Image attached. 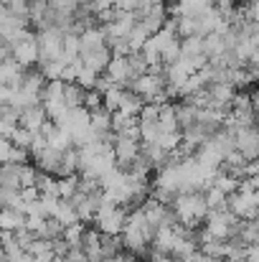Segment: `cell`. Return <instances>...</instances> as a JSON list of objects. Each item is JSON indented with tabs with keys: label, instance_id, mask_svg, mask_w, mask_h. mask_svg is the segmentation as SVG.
I'll list each match as a JSON object with an SVG mask.
<instances>
[{
	"label": "cell",
	"instance_id": "1",
	"mask_svg": "<svg viewBox=\"0 0 259 262\" xmlns=\"http://www.w3.org/2000/svg\"><path fill=\"white\" fill-rule=\"evenodd\" d=\"M171 206H173V211H175V219H178L183 227H188V229H196L201 222H206V214H208L203 191H183V193H175Z\"/></svg>",
	"mask_w": 259,
	"mask_h": 262
},
{
	"label": "cell",
	"instance_id": "2",
	"mask_svg": "<svg viewBox=\"0 0 259 262\" xmlns=\"http://www.w3.org/2000/svg\"><path fill=\"white\" fill-rule=\"evenodd\" d=\"M125 222H127V209L114 204V201H107L102 193V206L94 214V227L102 234H122Z\"/></svg>",
	"mask_w": 259,
	"mask_h": 262
},
{
	"label": "cell",
	"instance_id": "3",
	"mask_svg": "<svg viewBox=\"0 0 259 262\" xmlns=\"http://www.w3.org/2000/svg\"><path fill=\"white\" fill-rule=\"evenodd\" d=\"M36 36H38V64L64 56V31L59 26H49Z\"/></svg>",
	"mask_w": 259,
	"mask_h": 262
},
{
	"label": "cell",
	"instance_id": "4",
	"mask_svg": "<svg viewBox=\"0 0 259 262\" xmlns=\"http://www.w3.org/2000/svg\"><path fill=\"white\" fill-rule=\"evenodd\" d=\"M10 56H13L20 67H26V69L36 67V64H38V36L26 28V31L10 43Z\"/></svg>",
	"mask_w": 259,
	"mask_h": 262
},
{
	"label": "cell",
	"instance_id": "5",
	"mask_svg": "<svg viewBox=\"0 0 259 262\" xmlns=\"http://www.w3.org/2000/svg\"><path fill=\"white\" fill-rule=\"evenodd\" d=\"M112 150H114V163H117V168L130 171V166L137 161V156H140V150H143V143H140V140H135V138L117 135V138H114Z\"/></svg>",
	"mask_w": 259,
	"mask_h": 262
},
{
	"label": "cell",
	"instance_id": "6",
	"mask_svg": "<svg viewBox=\"0 0 259 262\" xmlns=\"http://www.w3.org/2000/svg\"><path fill=\"white\" fill-rule=\"evenodd\" d=\"M135 23H137V13H135V10H122V8H117V10H114V18H112L107 26H102V28H104L107 38H127L130 31L135 28Z\"/></svg>",
	"mask_w": 259,
	"mask_h": 262
},
{
	"label": "cell",
	"instance_id": "7",
	"mask_svg": "<svg viewBox=\"0 0 259 262\" xmlns=\"http://www.w3.org/2000/svg\"><path fill=\"white\" fill-rule=\"evenodd\" d=\"M234 133H237V150H239L247 161L259 158V127L257 125L234 127Z\"/></svg>",
	"mask_w": 259,
	"mask_h": 262
},
{
	"label": "cell",
	"instance_id": "8",
	"mask_svg": "<svg viewBox=\"0 0 259 262\" xmlns=\"http://www.w3.org/2000/svg\"><path fill=\"white\" fill-rule=\"evenodd\" d=\"M102 74H104L112 84H117V87H130V82H132L130 59H127V56H112L109 64H107V69H104Z\"/></svg>",
	"mask_w": 259,
	"mask_h": 262
},
{
	"label": "cell",
	"instance_id": "9",
	"mask_svg": "<svg viewBox=\"0 0 259 262\" xmlns=\"http://www.w3.org/2000/svg\"><path fill=\"white\" fill-rule=\"evenodd\" d=\"M193 158L198 161V166H203L206 171H214V173H216V171L221 168V163H224V150H221L211 138H208V140L196 150V156H193Z\"/></svg>",
	"mask_w": 259,
	"mask_h": 262
},
{
	"label": "cell",
	"instance_id": "10",
	"mask_svg": "<svg viewBox=\"0 0 259 262\" xmlns=\"http://www.w3.org/2000/svg\"><path fill=\"white\" fill-rule=\"evenodd\" d=\"M208 104L211 107H221V110H231V102H234V94L237 87L231 82H211L208 87Z\"/></svg>",
	"mask_w": 259,
	"mask_h": 262
},
{
	"label": "cell",
	"instance_id": "11",
	"mask_svg": "<svg viewBox=\"0 0 259 262\" xmlns=\"http://www.w3.org/2000/svg\"><path fill=\"white\" fill-rule=\"evenodd\" d=\"M104 46H107V33L99 23L86 26L79 33V54H89V51H97V49H104Z\"/></svg>",
	"mask_w": 259,
	"mask_h": 262
},
{
	"label": "cell",
	"instance_id": "12",
	"mask_svg": "<svg viewBox=\"0 0 259 262\" xmlns=\"http://www.w3.org/2000/svg\"><path fill=\"white\" fill-rule=\"evenodd\" d=\"M120 237H122V247H125V250H130V252H135V255L148 252V247H150V237H148V232H145V229L125 227Z\"/></svg>",
	"mask_w": 259,
	"mask_h": 262
},
{
	"label": "cell",
	"instance_id": "13",
	"mask_svg": "<svg viewBox=\"0 0 259 262\" xmlns=\"http://www.w3.org/2000/svg\"><path fill=\"white\" fill-rule=\"evenodd\" d=\"M46 120H49L46 107H43V104H31V107L20 110V120H18V125L26 127V130H31V133H41V127H43Z\"/></svg>",
	"mask_w": 259,
	"mask_h": 262
},
{
	"label": "cell",
	"instance_id": "14",
	"mask_svg": "<svg viewBox=\"0 0 259 262\" xmlns=\"http://www.w3.org/2000/svg\"><path fill=\"white\" fill-rule=\"evenodd\" d=\"M79 247L84 250L89 262L104 260V255H102V232L99 229H84V237H82V245Z\"/></svg>",
	"mask_w": 259,
	"mask_h": 262
},
{
	"label": "cell",
	"instance_id": "15",
	"mask_svg": "<svg viewBox=\"0 0 259 262\" xmlns=\"http://www.w3.org/2000/svg\"><path fill=\"white\" fill-rule=\"evenodd\" d=\"M26 72H28L26 67H20L13 56H8V59L0 64V82H3L5 87H18Z\"/></svg>",
	"mask_w": 259,
	"mask_h": 262
},
{
	"label": "cell",
	"instance_id": "16",
	"mask_svg": "<svg viewBox=\"0 0 259 262\" xmlns=\"http://www.w3.org/2000/svg\"><path fill=\"white\" fill-rule=\"evenodd\" d=\"M33 161H36V168H38V171H43V173L59 176V171H61V153H59V150H54V148L41 150L38 156H33Z\"/></svg>",
	"mask_w": 259,
	"mask_h": 262
},
{
	"label": "cell",
	"instance_id": "17",
	"mask_svg": "<svg viewBox=\"0 0 259 262\" xmlns=\"http://www.w3.org/2000/svg\"><path fill=\"white\" fill-rule=\"evenodd\" d=\"M79 59H82L84 67H89V69H94V72L102 74L107 69L109 59H112V51H109V46H104V49H97V51H89V54H79Z\"/></svg>",
	"mask_w": 259,
	"mask_h": 262
},
{
	"label": "cell",
	"instance_id": "18",
	"mask_svg": "<svg viewBox=\"0 0 259 262\" xmlns=\"http://www.w3.org/2000/svg\"><path fill=\"white\" fill-rule=\"evenodd\" d=\"M28 252L33 255L36 262H54L56 260V255H54V242H51V239H43V237H33Z\"/></svg>",
	"mask_w": 259,
	"mask_h": 262
},
{
	"label": "cell",
	"instance_id": "19",
	"mask_svg": "<svg viewBox=\"0 0 259 262\" xmlns=\"http://www.w3.org/2000/svg\"><path fill=\"white\" fill-rule=\"evenodd\" d=\"M23 222H26V214L23 211L10 209V206L0 209V232H15V229L23 227Z\"/></svg>",
	"mask_w": 259,
	"mask_h": 262
},
{
	"label": "cell",
	"instance_id": "20",
	"mask_svg": "<svg viewBox=\"0 0 259 262\" xmlns=\"http://www.w3.org/2000/svg\"><path fill=\"white\" fill-rule=\"evenodd\" d=\"M143 104H145V99H143L140 94H135L132 89H125V92H122V99H120V112L137 117L140 110H143Z\"/></svg>",
	"mask_w": 259,
	"mask_h": 262
},
{
	"label": "cell",
	"instance_id": "21",
	"mask_svg": "<svg viewBox=\"0 0 259 262\" xmlns=\"http://www.w3.org/2000/svg\"><path fill=\"white\" fill-rule=\"evenodd\" d=\"M175 117H178L180 130H185V127L198 122V107H193L188 102H180V104H175Z\"/></svg>",
	"mask_w": 259,
	"mask_h": 262
},
{
	"label": "cell",
	"instance_id": "22",
	"mask_svg": "<svg viewBox=\"0 0 259 262\" xmlns=\"http://www.w3.org/2000/svg\"><path fill=\"white\" fill-rule=\"evenodd\" d=\"M56 186H59V199H72L79 191V173L69 176H56Z\"/></svg>",
	"mask_w": 259,
	"mask_h": 262
},
{
	"label": "cell",
	"instance_id": "23",
	"mask_svg": "<svg viewBox=\"0 0 259 262\" xmlns=\"http://www.w3.org/2000/svg\"><path fill=\"white\" fill-rule=\"evenodd\" d=\"M211 186H216L221 193H237L239 191V178L237 176H231V173H226V171H216L214 173V183Z\"/></svg>",
	"mask_w": 259,
	"mask_h": 262
},
{
	"label": "cell",
	"instance_id": "24",
	"mask_svg": "<svg viewBox=\"0 0 259 262\" xmlns=\"http://www.w3.org/2000/svg\"><path fill=\"white\" fill-rule=\"evenodd\" d=\"M51 216H56L64 227H69V224H74V222H79V216H77V209H74V204L72 201H66V199H61L59 201V206H56V211L51 214Z\"/></svg>",
	"mask_w": 259,
	"mask_h": 262
},
{
	"label": "cell",
	"instance_id": "25",
	"mask_svg": "<svg viewBox=\"0 0 259 262\" xmlns=\"http://www.w3.org/2000/svg\"><path fill=\"white\" fill-rule=\"evenodd\" d=\"M122 92H125V87H117V84H109V87L104 89V92H102V104H104V110L117 112V110H120Z\"/></svg>",
	"mask_w": 259,
	"mask_h": 262
},
{
	"label": "cell",
	"instance_id": "26",
	"mask_svg": "<svg viewBox=\"0 0 259 262\" xmlns=\"http://www.w3.org/2000/svg\"><path fill=\"white\" fill-rule=\"evenodd\" d=\"M82 102H84V89L77 82H66L64 84V104L66 107H79Z\"/></svg>",
	"mask_w": 259,
	"mask_h": 262
},
{
	"label": "cell",
	"instance_id": "27",
	"mask_svg": "<svg viewBox=\"0 0 259 262\" xmlns=\"http://www.w3.org/2000/svg\"><path fill=\"white\" fill-rule=\"evenodd\" d=\"M97 82H99V72L79 64V69H77V84L82 89H97Z\"/></svg>",
	"mask_w": 259,
	"mask_h": 262
},
{
	"label": "cell",
	"instance_id": "28",
	"mask_svg": "<svg viewBox=\"0 0 259 262\" xmlns=\"http://www.w3.org/2000/svg\"><path fill=\"white\" fill-rule=\"evenodd\" d=\"M84 229H86L84 222H74V224L64 227V234L61 237L69 242V247H79L82 245V237H84Z\"/></svg>",
	"mask_w": 259,
	"mask_h": 262
},
{
	"label": "cell",
	"instance_id": "29",
	"mask_svg": "<svg viewBox=\"0 0 259 262\" xmlns=\"http://www.w3.org/2000/svg\"><path fill=\"white\" fill-rule=\"evenodd\" d=\"M33 135H36V133H31V130H26V127H20V125H18V127L10 133V143H13L15 148H23V150H28V153H31Z\"/></svg>",
	"mask_w": 259,
	"mask_h": 262
},
{
	"label": "cell",
	"instance_id": "30",
	"mask_svg": "<svg viewBox=\"0 0 259 262\" xmlns=\"http://www.w3.org/2000/svg\"><path fill=\"white\" fill-rule=\"evenodd\" d=\"M203 196H206V206H208V211H219V209H226V193H221L216 186H211V188H206L203 191Z\"/></svg>",
	"mask_w": 259,
	"mask_h": 262
},
{
	"label": "cell",
	"instance_id": "31",
	"mask_svg": "<svg viewBox=\"0 0 259 262\" xmlns=\"http://www.w3.org/2000/svg\"><path fill=\"white\" fill-rule=\"evenodd\" d=\"M122 237L120 234H102V255L104 257H114L117 252H122Z\"/></svg>",
	"mask_w": 259,
	"mask_h": 262
},
{
	"label": "cell",
	"instance_id": "32",
	"mask_svg": "<svg viewBox=\"0 0 259 262\" xmlns=\"http://www.w3.org/2000/svg\"><path fill=\"white\" fill-rule=\"evenodd\" d=\"M180 140H183V130H175V133H160L158 145H160L166 153H173V150L180 145Z\"/></svg>",
	"mask_w": 259,
	"mask_h": 262
},
{
	"label": "cell",
	"instance_id": "33",
	"mask_svg": "<svg viewBox=\"0 0 259 262\" xmlns=\"http://www.w3.org/2000/svg\"><path fill=\"white\" fill-rule=\"evenodd\" d=\"M150 38V33L140 26V23H135V28L130 31V36H127V41H130V49L132 51H140L143 46H145V41Z\"/></svg>",
	"mask_w": 259,
	"mask_h": 262
},
{
	"label": "cell",
	"instance_id": "34",
	"mask_svg": "<svg viewBox=\"0 0 259 262\" xmlns=\"http://www.w3.org/2000/svg\"><path fill=\"white\" fill-rule=\"evenodd\" d=\"M160 127L158 122H140V143H158Z\"/></svg>",
	"mask_w": 259,
	"mask_h": 262
},
{
	"label": "cell",
	"instance_id": "35",
	"mask_svg": "<svg viewBox=\"0 0 259 262\" xmlns=\"http://www.w3.org/2000/svg\"><path fill=\"white\" fill-rule=\"evenodd\" d=\"M158 117H160V104L145 102L143 110H140V115H137V122H158Z\"/></svg>",
	"mask_w": 259,
	"mask_h": 262
},
{
	"label": "cell",
	"instance_id": "36",
	"mask_svg": "<svg viewBox=\"0 0 259 262\" xmlns=\"http://www.w3.org/2000/svg\"><path fill=\"white\" fill-rule=\"evenodd\" d=\"M82 104H84L89 112L104 107V104H102V92H99V89H84V102H82Z\"/></svg>",
	"mask_w": 259,
	"mask_h": 262
},
{
	"label": "cell",
	"instance_id": "37",
	"mask_svg": "<svg viewBox=\"0 0 259 262\" xmlns=\"http://www.w3.org/2000/svg\"><path fill=\"white\" fill-rule=\"evenodd\" d=\"M51 242H54V255H56V257H66V255H69L72 247H69V242H66L64 237H56V239H51Z\"/></svg>",
	"mask_w": 259,
	"mask_h": 262
},
{
	"label": "cell",
	"instance_id": "38",
	"mask_svg": "<svg viewBox=\"0 0 259 262\" xmlns=\"http://www.w3.org/2000/svg\"><path fill=\"white\" fill-rule=\"evenodd\" d=\"M247 67H249V69H257V72H259V46L254 49V51H252V56H249Z\"/></svg>",
	"mask_w": 259,
	"mask_h": 262
},
{
	"label": "cell",
	"instance_id": "39",
	"mask_svg": "<svg viewBox=\"0 0 259 262\" xmlns=\"http://www.w3.org/2000/svg\"><path fill=\"white\" fill-rule=\"evenodd\" d=\"M10 262H36V260H33V255H31L28 250H23L20 255H15V257H10Z\"/></svg>",
	"mask_w": 259,
	"mask_h": 262
},
{
	"label": "cell",
	"instance_id": "40",
	"mask_svg": "<svg viewBox=\"0 0 259 262\" xmlns=\"http://www.w3.org/2000/svg\"><path fill=\"white\" fill-rule=\"evenodd\" d=\"M155 3H163V0H135V10H145V8H150Z\"/></svg>",
	"mask_w": 259,
	"mask_h": 262
},
{
	"label": "cell",
	"instance_id": "41",
	"mask_svg": "<svg viewBox=\"0 0 259 262\" xmlns=\"http://www.w3.org/2000/svg\"><path fill=\"white\" fill-rule=\"evenodd\" d=\"M8 56H10V46H8V43H5V41L0 38V64H3V61H5Z\"/></svg>",
	"mask_w": 259,
	"mask_h": 262
},
{
	"label": "cell",
	"instance_id": "42",
	"mask_svg": "<svg viewBox=\"0 0 259 262\" xmlns=\"http://www.w3.org/2000/svg\"><path fill=\"white\" fill-rule=\"evenodd\" d=\"M196 262H229V260H221V257H211V255H203V252H198Z\"/></svg>",
	"mask_w": 259,
	"mask_h": 262
},
{
	"label": "cell",
	"instance_id": "43",
	"mask_svg": "<svg viewBox=\"0 0 259 262\" xmlns=\"http://www.w3.org/2000/svg\"><path fill=\"white\" fill-rule=\"evenodd\" d=\"M252 110L259 115V92H252Z\"/></svg>",
	"mask_w": 259,
	"mask_h": 262
},
{
	"label": "cell",
	"instance_id": "44",
	"mask_svg": "<svg viewBox=\"0 0 259 262\" xmlns=\"http://www.w3.org/2000/svg\"><path fill=\"white\" fill-rule=\"evenodd\" d=\"M249 181H252V186L259 191V173H254V176H249Z\"/></svg>",
	"mask_w": 259,
	"mask_h": 262
},
{
	"label": "cell",
	"instance_id": "45",
	"mask_svg": "<svg viewBox=\"0 0 259 262\" xmlns=\"http://www.w3.org/2000/svg\"><path fill=\"white\" fill-rule=\"evenodd\" d=\"M15 3H20V0H0V5H5V8H10V5H15Z\"/></svg>",
	"mask_w": 259,
	"mask_h": 262
},
{
	"label": "cell",
	"instance_id": "46",
	"mask_svg": "<svg viewBox=\"0 0 259 262\" xmlns=\"http://www.w3.org/2000/svg\"><path fill=\"white\" fill-rule=\"evenodd\" d=\"M99 262H117L114 257H104V260H99Z\"/></svg>",
	"mask_w": 259,
	"mask_h": 262
},
{
	"label": "cell",
	"instance_id": "47",
	"mask_svg": "<svg viewBox=\"0 0 259 262\" xmlns=\"http://www.w3.org/2000/svg\"><path fill=\"white\" fill-rule=\"evenodd\" d=\"M257 127H259V115H257Z\"/></svg>",
	"mask_w": 259,
	"mask_h": 262
},
{
	"label": "cell",
	"instance_id": "48",
	"mask_svg": "<svg viewBox=\"0 0 259 262\" xmlns=\"http://www.w3.org/2000/svg\"><path fill=\"white\" fill-rule=\"evenodd\" d=\"M0 250H3V242H0Z\"/></svg>",
	"mask_w": 259,
	"mask_h": 262
},
{
	"label": "cell",
	"instance_id": "49",
	"mask_svg": "<svg viewBox=\"0 0 259 262\" xmlns=\"http://www.w3.org/2000/svg\"><path fill=\"white\" fill-rule=\"evenodd\" d=\"M234 3H237V0H234Z\"/></svg>",
	"mask_w": 259,
	"mask_h": 262
}]
</instances>
